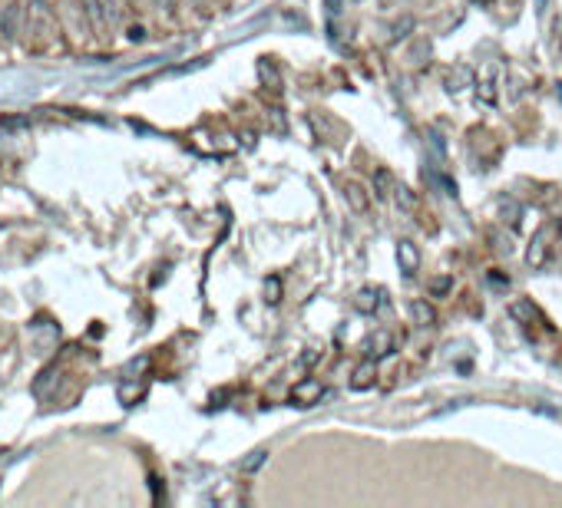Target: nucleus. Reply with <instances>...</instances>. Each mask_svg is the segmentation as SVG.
I'll list each match as a JSON object with an SVG mask.
<instances>
[{"label":"nucleus","mask_w":562,"mask_h":508,"mask_svg":"<svg viewBox=\"0 0 562 508\" xmlns=\"http://www.w3.org/2000/svg\"><path fill=\"white\" fill-rule=\"evenodd\" d=\"M549 235H552V224H543V228L536 231V238H532L530 257H526L532 271H539L543 264H546V257H549Z\"/></svg>","instance_id":"obj_1"},{"label":"nucleus","mask_w":562,"mask_h":508,"mask_svg":"<svg viewBox=\"0 0 562 508\" xmlns=\"http://www.w3.org/2000/svg\"><path fill=\"white\" fill-rule=\"evenodd\" d=\"M321 396H324V387H321V380H315V376H308V380H301V383H294V389H291V403H298V406L318 403Z\"/></svg>","instance_id":"obj_2"},{"label":"nucleus","mask_w":562,"mask_h":508,"mask_svg":"<svg viewBox=\"0 0 562 508\" xmlns=\"http://www.w3.org/2000/svg\"><path fill=\"white\" fill-rule=\"evenodd\" d=\"M397 261H400V271L413 277L417 271H420V251H417V244L413 241H400L397 244Z\"/></svg>","instance_id":"obj_3"},{"label":"nucleus","mask_w":562,"mask_h":508,"mask_svg":"<svg viewBox=\"0 0 562 508\" xmlns=\"http://www.w3.org/2000/svg\"><path fill=\"white\" fill-rule=\"evenodd\" d=\"M391 353H394V333H391V330H377V333L367 340V357L384 360V357H391Z\"/></svg>","instance_id":"obj_4"},{"label":"nucleus","mask_w":562,"mask_h":508,"mask_svg":"<svg viewBox=\"0 0 562 508\" xmlns=\"http://www.w3.org/2000/svg\"><path fill=\"white\" fill-rule=\"evenodd\" d=\"M344 202H348V208L354 211V215H367V208H371V198H367L364 185H357V182H348V185H344Z\"/></svg>","instance_id":"obj_5"},{"label":"nucleus","mask_w":562,"mask_h":508,"mask_svg":"<svg viewBox=\"0 0 562 508\" xmlns=\"http://www.w3.org/2000/svg\"><path fill=\"white\" fill-rule=\"evenodd\" d=\"M377 360L374 357H367L364 363H357V370H354V376H350V387L354 389H367L371 383H374V376H377V367H374Z\"/></svg>","instance_id":"obj_6"},{"label":"nucleus","mask_w":562,"mask_h":508,"mask_svg":"<svg viewBox=\"0 0 562 508\" xmlns=\"http://www.w3.org/2000/svg\"><path fill=\"white\" fill-rule=\"evenodd\" d=\"M354 307H357L361 314H374V311L380 307V287H364V291H357Z\"/></svg>","instance_id":"obj_7"},{"label":"nucleus","mask_w":562,"mask_h":508,"mask_svg":"<svg viewBox=\"0 0 562 508\" xmlns=\"http://www.w3.org/2000/svg\"><path fill=\"white\" fill-rule=\"evenodd\" d=\"M509 317H513V320H519V324H532V320H539V311L532 307V300L519 297V300H513V304H509Z\"/></svg>","instance_id":"obj_8"},{"label":"nucleus","mask_w":562,"mask_h":508,"mask_svg":"<svg viewBox=\"0 0 562 508\" xmlns=\"http://www.w3.org/2000/svg\"><path fill=\"white\" fill-rule=\"evenodd\" d=\"M411 317H413V324H417V327H433V324H437V311H433L427 300H413V304H411Z\"/></svg>","instance_id":"obj_9"},{"label":"nucleus","mask_w":562,"mask_h":508,"mask_svg":"<svg viewBox=\"0 0 562 508\" xmlns=\"http://www.w3.org/2000/svg\"><path fill=\"white\" fill-rule=\"evenodd\" d=\"M391 195H394V202H397V205H400L404 211H407V215H411V211H417V198H413V192L407 188V185H400V182H397L394 192H391Z\"/></svg>","instance_id":"obj_10"},{"label":"nucleus","mask_w":562,"mask_h":508,"mask_svg":"<svg viewBox=\"0 0 562 508\" xmlns=\"http://www.w3.org/2000/svg\"><path fill=\"white\" fill-rule=\"evenodd\" d=\"M394 185L397 182H394V175H391L387 168H377V172H374V188H377V195H391L394 192Z\"/></svg>","instance_id":"obj_11"},{"label":"nucleus","mask_w":562,"mask_h":508,"mask_svg":"<svg viewBox=\"0 0 562 508\" xmlns=\"http://www.w3.org/2000/svg\"><path fill=\"white\" fill-rule=\"evenodd\" d=\"M265 459H268V452H265V449H255V452H252V456L242 462V472H255V469H261V465H265Z\"/></svg>","instance_id":"obj_12"},{"label":"nucleus","mask_w":562,"mask_h":508,"mask_svg":"<svg viewBox=\"0 0 562 508\" xmlns=\"http://www.w3.org/2000/svg\"><path fill=\"white\" fill-rule=\"evenodd\" d=\"M265 294H268V297H265L268 304H278V300H281V281H278V277H272V281L265 284Z\"/></svg>","instance_id":"obj_13"},{"label":"nucleus","mask_w":562,"mask_h":508,"mask_svg":"<svg viewBox=\"0 0 562 508\" xmlns=\"http://www.w3.org/2000/svg\"><path fill=\"white\" fill-rule=\"evenodd\" d=\"M450 287H453V277H437V281L430 284V294H433V297H443Z\"/></svg>","instance_id":"obj_14"},{"label":"nucleus","mask_w":562,"mask_h":508,"mask_svg":"<svg viewBox=\"0 0 562 508\" xmlns=\"http://www.w3.org/2000/svg\"><path fill=\"white\" fill-rule=\"evenodd\" d=\"M259 73H261V79H265V83H272V90H278V73H274V66H272V63H265V60H261Z\"/></svg>","instance_id":"obj_15"},{"label":"nucleus","mask_w":562,"mask_h":508,"mask_svg":"<svg viewBox=\"0 0 562 508\" xmlns=\"http://www.w3.org/2000/svg\"><path fill=\"white\" fill-rule=\"evenodd\" d=\"M159 7H166V10H172V7H176V0H159Z\"/></svg>","instance_id":"obj_16"}]
</instances>
